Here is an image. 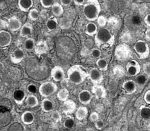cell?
<instances>
[{
	"label": "cell",
	"instance_id": "cell-1",
	"mask_svg": "<svg viewBox=\"0 0 150 131\" xmlns=\"http://www.w3.org/2000/svg\"><path fill=\"white\" fill-rule=\"evenodd\" d=\"M67 78L74 85H81L88 78V73L82 66L75 64L70 67L67 72Z\"/></svg>",
	"mask_w": 150,
	"mask_h": 131
},
{
	"label": "cell",
	"instance_id": "cell-2",
	"mask_svg": "<svg viewBox=\"0 0 150 131\" xmlns=\"http://www.w3.org/2000/svg\"><path fill=\"white\" fill-rule=\"evenodd\" d=\"M101 11V7L98 0H87L83 4V14L86 19L93 22L97 20Z\"/></svg>",
	"mask_w": 150,
	"mask_h": 131
},
{
	"label": "cell",
	"instance_id": "cell-3",
	"mask_svg": "<svg viewBox=\"0 0 150 131\" xmlns=\"http://www.w3.org/2000/svg\"><path fill=\"white\" fill-rule=\"evenodd\" d=\"M115 41V36L111 32L106 28H101L98 31L95 35V42L98 47L103 44H108L112 46L114 44Z\"/></svg>",
	"mask_w": 150,
	"mask_h": 131
},
{
	"label": "cell",
	"instance_id": "cell-4",
	"mask_svg": "<svg viewBox=\"0 0 150 131\" xmlns=\"http://www.w3.org/2000/svg\"><path fill=\"white\" fill-rule=\"evenodd\" d=\"M133 48L140 59L144 60L149 57L150 53L149 47L145 41L138 40L134 44Z\"/></svg>",
	"mask_w": 150,
	"mask_h": 131
},
{
	"label": "cell",
	"instance_id": "cell-5",
	"mask_svg": "<svg viewBox=\"0 0 150 131\" xmlns=\"http://www.w3.org/2000/svg\"><path fill=\"white\" fill-rule=\"evenodd\" d=\"M57 90V85L52 81H47L42 83L38 89L40 94L45 98L53 95Z\"/></svg>",
	"mask_w": 150,
	"mask_h": 131
},
{
	"label": "cell",
	"instance_id": "cell-6",
	"mask_svg": "<svg viewBox=\"0 0 150 131\" xmlns=\"http://www.w3.org/2000/svg\"><path fill=\"white\" fill-rule=\"evenodd\" d=\"M88 78L94 85H99L104 80V75L98 68H93L88 72Z\"/></svg>",
	"mask_w": 150,
	"mask_h": 131
},
{
	"label": "cell",
	"instance_id": "cell-7",
	"mask_svg": "<svg viewBox=\"0 0 150 131\" xmlns=\"http://www.w3.org/2000/svg\"><path fill=\"white\" fill-rule=\"evenodd\" d=\"M126 70L129 75L136 77L140 73V70H141V67L137 61L131 60L127 64Z\"/></svg>",
	"mask_w": 150,
	"mask_h": 131
},
{
	"label": "cell",
	"instance_id": "cell-8",
	"mask_svg": "<svg viewBox=\"0 0 150 131\" xmlns=\"http://www.w3.org/2000/svg\"><path fill=\"white\" fill-rule=\"evenodd\" d=\"M50 75L53 80L56 82H60L65 78V72L59 66H56L52 69Z\"/></svg>",
	"mask_w": 150,
	"mask_h": 131
},
{
	"label": "cell",
	"instance_id": "cell-9",
	"mask_svg": "<svg viewBox=\"0 0 150 131\" xmlns=\"http://www.w3.org/2000/svg\"><path fill=\"white\" fill-rule=\"evenodd\" d=\"M12 35L8 32L2 30L0 31V47L6 48L11 44Z\"/></svg>",
	"mask_w": 150,
	"mask_h": 131
},
{
	"label": "cell",
	"instance_id": "cell-10",
	"mask_svg": "<svg viewBox=\"0 0 150 131\" xmlns=\"http://www.w3.org/2000/svg\"><path fill=\"white\" fill-rule=\"evenodd\" d=\"M92 98V93L88 90H82L78 94L79 101L83 105H87L90 104Z\"/></svg>",
	"mask_w": 150,
	"mask_h": 131
},
{
	"label": "cell",
	"instance_id": "cell-11",
	"mask_svg": "<svg viewBox=\"0 0 150 131\" xmlns=\"http://www.w3.org/2000/svg\"><path fill=\"white\" fill-rule=\"evenodd\" d=\"M24 55L23 49L16 48L11 54V60L14 64H19L23 60Z\"/></svg>",
	"mask_w": 150,
	"mask_h": 131
},
{
	"label": "cell",
	"instance_id": "cell-12",
	"mask_svg": "<svg viewBox=\"0 0 150 131\" xmlns=\"http://www.w3.org/2000/svg\"><path fill=\"white\" fill-rule=\"evenodd\" d=\"M122 88L128 95H132L137 90L136 83L132 80L125 81L122 85Z\"/></svg>",
	"mask_w": 150,
	"mask_h": 131
},
{
	"label": "cell",
	"instance_id": "cell-13",
	"mask_svg": "<svg viewBox=\"0 0 150 131\" xmlns=\"http://www.w3.org/2000/svg\"><path fill=\"white\" fill-rule=\"evenodd\" d=\"M76 105L72 100H67L64 101L62 105V110L65 114H71L76 110Z\"/></svg>",
	"mask_w": 150,
	"mask_h": 131
},
{
	"label": "cell",
	"instance_id": "cell-14",
	"mask_svg": "<svg viewBox=\"0 0 150 131\" xmlns=\"http://www.w3.org/2000/svg\"><path fill=\"white\" fill-rule=\"evenodd\" d=\"M8 28L12 32H16L21 29L22 23L16 16H12L8 20Z\"/></svg>",
	"mask_w": 150,
	"mask_h": 131
},
{
	"label": "cell",
	"instance_id": "cell-15",
	"mask_svg": "<svg viewBox=\"0 0 150 131\" xmlns=\"http://www.w3.org/2000/svg\"><path fill=\"white\" fill-rule=\"evenodd\" d=\"M91 92L96 98H105L107 95L105 88L100 85H94L92 87Z\"/></svg>",
	"mask_w": 150,
	"mask_h": 131
},
{
	"label": "cell",
	"instance_id": "cell-16",
	"mask_svg": "<svg viewBox=\"0 0 150 131\" xmlns=\"http://www.w3.org/2000/svg\"><path fill=\"white\" fill-rule=\"evenodd\" d=\"M13 97L15 102L18 105H21L23 103V102L25 100L26 98V94L25 92L20 89H16L13 93Z\"/></svg>",
	"mask_w": 150,
	"mask_h": 131
},
{
	"label": "cell",
	"instance_id": "cell-17",
	"mask_svg": "<svg viewBox=\"0 0 150 131\" xmlns=\"http://www.w3.org/2000/svg\"><path fill=\"white\" fill-rule=\"evenodd\" d=\"M34 49H35V53L37 55H41L42 54L45 53L47 52L48 45L45 41L41 40L36 43Z\"/></svg>",
	"mask_w": 150,
	"mask_h": 131
},
{
	"label": "cell",
	"instance_id": "cell-18",
	"mask_svg": "<svg viewBox=\"0 0 150 131\" xmlns=\"http://www.w3.org/2000/svg\"><path fill=\"white\" fill-rule=\"evenodd\" d=\"M33 30V25L30 23H25L21 28L20 36L21 37H23V38L29 36L32 34Z\"/></svg>",
	"mask_w": 150,
	"mask_h": 131
},
{
	"label": "cell",
	"instance_id": "cell-19",
	"mask_svg": "<svg viewBox=\"0 0 150 131\" xmlns=\"http://www.w3.org/2000/svg\"><path fill=\"white\" fill-rule=\"evenodd\" d=\"M33 4V0H19L18 7L24 12H29Z\"/></svg>",
	"mask_w": 150,
	"mask_h": 131
},
{
	"label": "cell",
	"instance_id": "cell-20",
	"mask_svg": "<svg viewBox=\"0 0 150 131\" xmlns=\"http://www.w3.org/2000/svg\"><path fill=\"white\" fill-rule=\"evenodd\" d=\"M21 121L23 123L26 125H29L34 122L35 116L30 111H25L21 115Z\"/></svg>",
	"mask_w": 150,
	"mask_h": 131
},
{
	"label": "cell",
	"instance_id": "cell-21",
	"mask_svg": "<svg viewBox=\"0 0 150 131\" xmlns=\"http://www.w3.org/2000/svg\"><path fill=\"white\" fill-rule=\"evenodd\" d=\"M53 109L54 103L51 100L45 98L41 101V109L46 113L52 112Z\"/></svg>",
	"mask_w": 150,
	"mask_h": 131
},
{
	"label": "cell",
	"instance_id": "cell-22",
	"mask_svg": "<svg viewBox=\"0 0 150 131\" xmlns=\"http://www.w3.org/2000/svg\"><path fill=\"white\" fill-rule=\"evenodd\" d=\"M88 114V109L87 107L80 106L75 111V116L78 120L85 119Z\"/></svg>",
	"mask_w": 150,
	"mask_h": 131
},
{
	"label": "cell",
	"instance_id": "cell-23",
	"mask_svg": "<svg viewBox=\"0 0 150 131\" xmlns=\"http://www.w3.org/2000/svg\"><path fill=\"white\" fill-rule=\"evenodd\" d=\"M25 103L28 107L30 108H34L39 105V101L38 98L35 95H29L25 100Z\"/></svg>",
	"mask_w": 150,
	"mask_h": 131
},
{
	"label": "cell",
	"instance_id": "cell-24",
	"mask_svg": "<svg viewBox=\"0 0 150 131\" xmlns=\"http://www.w3.org/2000/svg\"><path fill=\"white\" fill-rule=\"evenodd\" d=\"M97 25L93 22H89L86 27V33L90 36H93L95 35L98 32Z\"/></svg>",
	"mask_w": 150,
	"mask_h": 131
},
{
	"label": "cell",
	"instance_id": "cell-25",
	"mask_svg": "<svg viewBox=\"0 0 150 131\" xmlns=\"http://www.w3.org/2000/svg\"><path fill=\"white\" fill-rule=\"evenodd\" d=\"M52 12L55 17L61 16L64 13L62 6L58 3H54L52 6Z\"/></svg>",
	"mask_w": 150,
	"mask_h": 131
},
{
	"label": "cell",
	"instance_id": "cell-26",
	"mask_svg": "<svg viewBox=\"0 0 150 131\" xmlns=\"http://www.w3.org/2000/svg\"><path fill=\"white\" fill-rule=\"evenodd\" d=\"M139 115L144 120H148L150 118V108L145 105H142L139 108Z\"/></svg>",
	"mask_w": 150,
	"mask_h": 131
},
{
	"label": "cell",
	"instance_id": "cell-27",
	"mask_svg": "<svg viewBox=\"0 0 150 131\" xmlns=\"http://www.w3.org/2000/svg\"><path fill=\"white\" fill-rule=\"evenodd\" d=\"M45 25L49 31H53L55 30L58 25L57 18L54 17L53 18H51V19H49L46 21Z\"/></svg>",
	"mask_w": 150,
	"mask_h": 131
},
{
	"label": "cell",
	"instance_id": "cell-28",
	"mask_svg": "<svg viewBox=\"0 0 150 131\" xmlns=\"http://www.w3.org/2000/svg\"><path fill=\"white\" fill-rule=\"evenodd\" d=\"M69 91L67 89L62 88L59 90L57 93L58 98L61 101H65L69 99Z\"/></svg>",
	"mask_w": 150,
	"mask_h": 131
},
{
	"label": "cell",
	"instance_id": "cell-29",
	"mask_svg": "<svg viewBox=\"0 0 150 131\" xmlns=\"http://www.w3.org/2000/svg\"><path fill=\"white\" fill-rule=\"evenodd\" d=\"M96 66L100 71H106L108 69V62L104 58H99L96 61Z\"/></svg>",
	"mask_w": 150,
	"mask_h": 131
},
{
	"label": "cell",
	"instance_id": "cell-30",
	"mask_svg": "<svg viewBox=\"0 0 150 131\" xmlns=\"http://www.w3.org/2000/svg\"><path fill=\"white\" fill-rule=\"evenodd\" d=\"M36 43L35 41L33 38H29L25 40L24 43V49L27 51H31L35 49Z\"/></svg>",
	"mask_w": 150,
	"mask_h": 131
},
{
	"label": "cell",
	"instance_id": "cell-31",
	"mask_svg": "<svg viewBox=\"0 0 150 131\" xmlns=\"http://www.w3.org/2000/svg\"><path fill=\"white\" fill-rule=\"evenodd\" d=\"M28 16H29V19L32 21H35L38 20L40 16V13L39 11L37 10L36 9H31L29 12V14H28Z\"/></svg>",
	"mask_w": 150,
	"mask_h": 131
},
{
	"label": "cell",
	"instance_id": "cell-32",
	"mask_svg": "<svg viewBox=\"0 0 150 131\" xmlns=\"http://www.w3.org/2000/svg\"><path fill=\"white\" fill-rule=\"evenodd\" d=\"M148 80V76L145 74H140L138 75L136 77V83L139 85H144L146 83Z\"/></svg>",
	"mask_w": 150,
	"mask_h": 131
},
{
	"label": "cell",
	"instance_id": "cell-33",
	"mask_svg": "<svg viewBox=\"0 0 150 131\" xmlns=\"http://www.w3.org/2000/svg\"><path fill=\"white\" fill-rule=\"evenodd\" d=\"M64 127L67 129H71L74 126V120L72 117H69L64 121Z\"/></svg>",
	"mask_w": 150,
	"mask_h": 131
},
{
	"label": "cell",
	"instance_id": "cell-34",
	"mask_svg": "<svg viewBox=\"0 0 150 131\" xmlns=\"http://www.w3.org/2000/svg\"><path fill=\"white\" fill-rule=\"evenodd\" d=\"M96 21L98 26L102 28H104V27L106 26L107 23V18L103 15H99Z\"/></svg>",
	"mask_w": 150,
	"mask_h": 131
},
{
	"label": "cell",
	"instance_id": "cell-35",
	"mask_svg": "<svg viewBox=\"0 0 150 131\" xmlns=\"http://www.w3.org/2000/svg\"><path fill=\"white\" fill-rule=\"evenodd\" d=\"M52 119L55 121L56 122H59V121H61L62 117L61 115L60 114V112L58 110H53L52 112V114H51Z\"/></svg>",
	"mask_w": 150,
	"mask_h": 131
},
{
	"label": "cell",
	"instance_id": "cell-36",
	"mask_svg": "<svg viewBox=\"0 0 150 131\" xmlns=\"http://www.w3.org/2000/svg\"><path fill=\"white\" fill-rule=\"evenodd\" d=\"M142 70L146 75L150 77V62H146L142 66Z\"/></svg>",
	"mask_w": 150,
	"mask_h": 131
},
{
	"label": "cell",
	"instance_id": "cell-37",
	"mask_svg": "<svg viewBox=\"0 0 150 131\" xmlns=\"http://www.w3.org/2000/svg\"><path fill=\"white\" fill-rule=\"evenodd\" d=\"M91 56L93 58L99 59L101 57L102 52H101L100 49H97V48H94L91 50Z\"/></svg>",
	"mask_w": 150,
	"mask_h": 131
},
{
	"label": "cell",
	"instance_id": "cell-38",
	"mask_svg": "<svg viewBox=\"0 0 150 131\" xmlns=\"http://www.w3.org/2000/svg\"><path fill=\"white\" fill-rule=\"evenodd\" d=\"M40 3L42 6L44 8L52 7L54 4L53 0H40Z\"/></svg>",
	"mask_w": 150,
	"mask_h": 131
},
{
	"label": "cell",
	"instance_id": "cell-39",
	"mask_svg": "<svg viewBox=\"0 0 150 131\" xmlns=\"http://www.w3.org/2000/svg\"><path fill=\"white\" fill-rule=\"evenodd\" d=\"M27 90L29 93H30V94L34 95L35 93H36V91H37L36 86L35 85H34V84H33V83H30V84H29V85L27 86Z\"/></svg>",
	"mask_w": 150,
	"mask_h": 131
},
{
	"label": "cell",
	"instance_id": "cell-40",
	"mask_svg": "<svg viewBox=\"0 0 150 131\" xmlns=\"http://www.w3.org/2000/svg\"><path fill=\"white\" fill-rule=\"evenodd\" d=\"M90 120L92 122H96L98 120H99V114L96 112H93L91 113L90 115Z\"/></svg>",
	"mask_w": 150,
	"mask_h": 131
},
{
	"label": "cell",
	"instance_id": "cell-41",
	"mask_svg": "<svg viewBox=\"0 0 150 131\" xmlns=\"http://www.w3.org/2000/svg\"><path fill=\"white\" fill-rule=\"evenodd\" d=\"M104 122L102 120H98L95 122V127L98 130H102L104 127Z\"/></svg>",
	"mask_w": 150,
	"mask_h": 131
},
{
	"label": "cell",
	"instance_id": "cell-42",
	"mask_svg": "<svg viewBox=\"0 0 150 131\" xmlns=\"http://www.w3.org/2000/svg\"><path fill=\"white\" fill-rule=\"evenodd\" d=\"M144 100L146 103L150 105V90H148L144 94Z\"/></svg>",
	"mask_w": 150,
	"mask_h": 131
},
{
	"label": "cell",
	"instance_id": "cell-43",
	"mask_svg": "<svg viewBox=\"0 0 150 131\" xmlns=\"http://www.w3.org/2000/svg\"><path fill=\"white\" fill-rule=\"evenodd\" d=\"M61 82V87H62V88H65V89H67V88L68 87V85H69V82H70L69 81V79L67 78H64V80H62L61 81H60Z\"/></svg>",
	"mask_w": 150,
	"mask_h": 131
},
{
	"label": "cell",
	"instance_id": "cell-44",
	"mask_svg": "<svg viewBox=\"0 0 150 131\" xmlns=\"http://www.w3.org/2000/svg\"><path fill=\"white\" fill-rule=\"evenodd\" d=\"M144 21L145 24L150 27V13L147 14L144 18Z\"/></svg>",
	"mask_w": 150,
	"mask_h": 131
},
{
	"label": "cell",
	"instance_id": "cell-45",
	"mask_svg": "<svg viewBox=\"0 0 150 131\" xmlns=\"http://www.w3.org/2000/svg\"><path fill=\"white\" fill-rule=\"evenodd\" d=\"M60 1L62 6H67L71 4L72 0H60Z\"/></svg>",
	"mask_w": 150,
	"mask_h": 131
},
{
	"label": "cell",
	"instance_id": "cell-46",
	"mask_svg": "<svg viewBox=\"0 0 150 131\" xmlns=\"http://www.w3.org/2000/svg\"><path fill=\"white\" fill-rule=\"evenodd\" d=\"M145 39L147 41H150V28H148V29H147L146 31H145Z\"/></svg>",
	"mask_w": 150,
	"mask_h": 131
},
{
	"label": "cell",
	"instance_id": "cell-47",
	"mask_svg": "<svg viewBox=\"0 0 150 131\" xmlns=\"http://www.w3.org/2000/svg\"><path fill=\"white\" fill-rule=\"evenodd\" d=\"M74 4L77 6H82L85 4V0H73Z\"/></svg>",
	"mask_w": 150,
	"mask_h": 131
}]
</instances>
